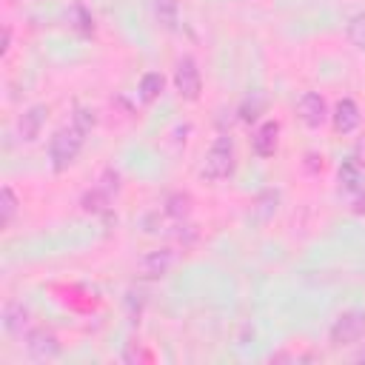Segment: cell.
<instances>
[{"label": "cell", "instance_id": "cell-10", "mask_svg": "<svg viewBox=\"0 0 365 365\" xmlns=\"http://www.w3.org/2000/svg\"><path fill=\"white\" fill-rule=\"evenodd\" d=\"M331 120H334V128L339 131V134H351V131H356L359 128V120H362V114H359V106L354 103V100H339L336 106H334V114H331Z\"/></svg>", "mask_w": 365, "mask_h": 365}, {"label": "cell", "instance_id": "cell-19", "mask_svg": "<svg viewBox=\"0 0 365 365\" xmlns=\"http://www.w3.org/2000/svg\"><path fill=\"white\" fill-rule=\"evenodd\" d=\"M9 43H11V31H9V29H3V54L9 51Z\"/></svg>", "mask_w": 365, "mask_h": 365}, {"label": "cell", "instance_id": "cell-9", "mask_svg": "<svg viewBox=\"0 0 365 365\" xmlns=\"http://www.w3.org/2000/svg\"><path fill=\"white\" fill-rule=\"evenodd\" d=\"M277 143H279V123L277 120H265L251 137V148L257 157H274Z\"/></svg>", "mask_w": 365, "mask_h": 365}, {"label": "cell", "instance_id": "cell-7", "mask_svg": "<svg viewBox=\"0 0 365 365\" xmlns=\"http://www.w3.org/2000/svg\"><path fill=\"white\" fill-rule=\"evenodd\" d=\"M26 351L34 359H54L60 354V339L48 328H34L26 334Z\"/></svg>", "mask_w": 365, "mask_h": 365}, {"label": "cell", "instance_id": "cell-1", "mask_svg": "<svg viewBox=\"0 0 365 365\" xmlns=\"http://www.w3.org/2000/svg\"><path fill=\"white\" fill-rule=\"evenodd\" d=\"M86 134L88 131H83L77 123H68L66 128L54 131V137L48 143V160H51V168L57 174L66 171L68 165H74V160H77V154H80V148L86 143Z\"/></svg>", "mask_w": 365, "mask_h": 365}, {"label": "cell", "instance_id": "cell-4", "mask_svg": "<svg viewBox=\"0 0 365 365\" xmlns=\"http://www.w3.org/2000/svg\"><path fill=\"white\" fill-rule=\"evenodd\" d=\"M174 88L182 100L194 103L200 100V91H202V77H200V68L194 63V57H180L177 60V68H174Z\"/></svg>", "mask_w": 365, "mask_h": 365}, {"label": "cell", "instance_id": "cell-5", "mask_svg": "<svg viewBox=\"0 0 365 365\" xmlns=\"http://www.w3.org/2000/svg\"><path fill=\"white\" fill-rule=\"evenodd\" d=\"M297 114H299V120H302L305 128H319V125H325V120H328V103H325L322 94L305 91V94L299 97V103H297Z\"/></svg>", "mask_w": 365, "mask_h": 365}, {"label": "cell", "instance_id": "cell-11", "mask_svg": "<svg viewBox=\"0 0 365 365\" xmlns=\"http://www.w3.org/2000/svg\"><path fill=\"white\" fill-rule=\"evenodd\" d=\"M29 308L23 305V302H6V308H3V328H6V334H11V336H23V331L29 328Z\"/></svg>", "mask_w": 365, "mask_h": 365}, {"label": "cell", "instance_id": "cell-14", "mask_svg": "<svg viewBox=\"0 0 365 365\" xmlns=\"http://www.w3.org/2000/svg\"><path fill=\"white\" fill-rule=\"evenodd\" d=\"M163 88H165V77H163L160 71H148V74L140 77V88H137V94H140L143 103H154V100L163 94Z\"/></svg>", "mask_w": 365, "mask_h": 365}, {"label": "cell", "instance_id": "cell-2", "mask_svg": "<svg viewBox=\"0 0 365 365\" xmlns=\"http://www.w3.org/2000/svg\"><path fill=\"white\" fill-rule=\"evenodd\" d=\"M234 168H237V148H234V140H231L228 134H220V137L211 143L200 174H202V180H208V182H222V180H228V177L234 174Z\"/></svg>", "mask_w": 365, "mask_h": 365}, {"label": "cell", "instance_id": "cell-8", "mask_svg": "<svg viewBox=\"0 0 365 365\" xmlns=\"http://www.w3.org/2000/svg\"><path fill=\"white\" fill-rule=\"evenodd\" d=\"M46 117H48V108H46L43 103L29 106V108L20 114V120H17V134H20V140H23V143H34V140L40 137L43 125H46Z\"/></svg>", "mask_w": 365, "mask_h": 365}, {"label": "cell", "instance_id": "cell-12", "mask_svg": "<svg viewBox=\"0 0 365 365\" xmlns=\"http://www.w3.org/2000/svg\"><path fill=\"white\" fill-rule=\"evenodd\" d=\"M339 182L348 194H365V165L356 160H345L339 165Z\"/></svg>", "mask_w": 365, "mask_h": 365}, {"label": "cell", "instance_id": "cell-6", "mask_svg": "<svg viewBox=\"0 0 365 365\" xmlns=\"http://www.w3.org/2000/svg\"><path fill=\"white\" fill-rule=\"evenodd\" d=\"M174 259H177V257H174L171 248H154V251H148V254L137 262V271H140L143 279H160V277H165V274L171 271Z\"/></svg>", "mask_w": 365, "mask_h": 365}, {"label": "cell", "instance_id": "cell-17", "mask_svg": "<svg viewBox=\"0 0 365 365\" xmlns=\"http://www.w3.org/2000/svg\"><path fill=\"white\" fill-rule=\"evenodd\" d=\"M345 34H348L351 46H356V48H362V51H365V11H359V14H354V17L348 20Z\"/></svg>", "mask_w": 365, "mask_h": 365}, {"label": "cell", "instance_id": "cell-15", "mask_svg": "<svg viewBox=\"0 0 365 365\" xmlns=\"http://www.w3.org/2000/svg\"><path fill=\"white\" fill-rule=\"evenodd\" d=\"M165 214H168L171 220H185V217L191 214V197L182 194V191L168 194V200H165Z\"/></svg>", "mask_w": 365, "mask_h": 365}, {"label": "cell", "instance_id": "cell-18", "mask_svg": "<svg viewBox=\"0 0 365 365\" xmlns=\"http://www.w3.org/2000/svg\"><path fill=\"white\" fill-rule=\"evenodd\" d=\"M71 14L77 17V23H74V26H77L83 34H91V31H94V20H91V14H88L83 6H74V9H71Z\"/></svg>", "mask_w": 365, "mask_h": 365}, {"label": "cell", "instance_id": "cell-16", "mask_svg": "<svg viewBox=\"0 0 365 365\" xmlns=\"http://www.w3.org/2000/svg\"><path fill=\"white\" fill-rule=\"evenodd\" d=\"M17 194L11 191V185H3V191H0V225L6 228L11 220H14V214H17Z\"/></svg>", "mask_w": 365, "mask_h": 365}, {"label": "cell", "instance_id": "cell-13", "mask_svg": "<svg viewBox=\"0 0 365 365\" xmlns=\"http://www.w3.org/2000/svg\"><path fill=\"white\" fill-rule=\"evenodd\" d=\"M151 6H154L157 23H160L163 29L174 31L177 23H180V0H151Z\"/></svg>", "mask_w": 365, "mask_h": 365}, {"label": "cell", "instance_id": "cell-3", "mask_svg": "<svg viewBox=\"0 0 365 365\" xmlns=\"http://www.w3.org/2000/svg\"><path fill=\"white\" fill-rule=\"evenodd\" d=\"M362 334H365V311H359V308L342 311L331 325V345H336V348L354 345L362 339Z\"/></svg>", "mask_w": 365, "mask_h": 365}]
</instances>
